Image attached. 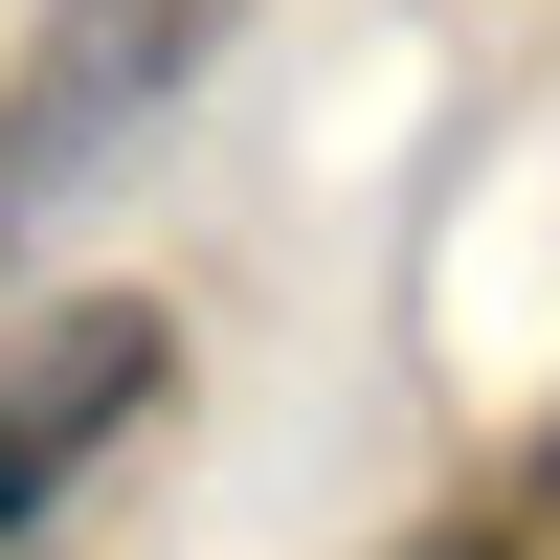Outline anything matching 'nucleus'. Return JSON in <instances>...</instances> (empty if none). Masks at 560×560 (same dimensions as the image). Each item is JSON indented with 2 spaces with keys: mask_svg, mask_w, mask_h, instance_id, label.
Here are the masks:
<instances>
[{
  "mask_svg": "<svg viewBox=\"0 0 560 560\" xmlns=\"http://www.w3.org/2000/svg\"><path fill=\"white\" fill-rule=\"evenodd\" d=\"M224 23H247V0H68L45 68H23V135H0V247H45L113 158H158L179 90L224 68Z\"/></svg>",
  "mask_w": 560,
  "mask_h": 560,
  "instance_id": "1",
  "label": "nucleus"
},
{
  "mask_svg": "<svg viewBox=\"0 0 560 560\" xmlns=\"http://www.w3.org/2000/svg\"><path fill=\"white\" fill-rule=\"evenodd\" d=\"M158 382H179V337H158L135 292H68V314H23V337H0V560H23L135 427H158Z\"/></svg>",
  "mask_w": 560,
  "mask_h": 560,
  "instance_id": "2",
  "label": "nucleus"
},
{
  "mask_svg": "<svg viewBox=\"0 0 560 560\" xmlns=\"http://www.w3.org/2000/svg\"><path fill=\"white\" fill-rule=\"evenodd\" d=\"M404 560H538V493H516V516H427Z\"/></svg>",
  "mask_w": 560,
  "mask_h": 560,
  "instance_id": "3",
  "label": "nucleus"
},
{
  "mask_svg": "<svg viewBox=\"0 0 560 560\" xmlns=\"http://www.w3.org/2000/svg\"><path fill=\"white\" fill-rule=\"evenodd\" d=\"M538 516H560V471H538Z\"/></svg>",
  "mask_w": 560,
  "mask_h": 560,
  "instance_id": "4",
  "label": "nucleus"
}]
</instances>
